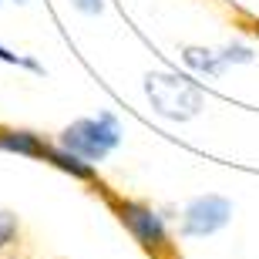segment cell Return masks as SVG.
<instances>
[{"instance_id": "7", "label": "cell", "mask_w": 259, "mask_h": 259, "mask_svg": "<svg viewBox=\"0 0 259 259\" xmlns=\"http://www.w3.org/2000/svg\"><path fill=\"white\" fill-rule=\"evenodd\" d=\"M185 64L189 67H195V71H202V74H219L222 71V64H226V61H222V54H212V51H202V48H185Z\"/></svg>"}, {"instance_id": "6", "label": "cell", "mask_w": 259, "mask_h": 259, "mask_svg": "<svg viewBox=\"0 0 259 259\" xmlns=\"http://www.w3.org/2000/svg\"><path fill=\"white\" fill-rule=\"evenodd\" d=\"M44 162H51L54 168H61V172H67V175H74V179H84V182H91V179H95L91 162L77 158L74 152H67V148H61V145H48V148H44Z\"/></svg>"}, {"instance_id": "10", "label": "cell", "mask_w": 259, "mask_h": 259, "mask_svg": "<svg viewBox=\"0 0 259 259\" xmlns=\"http://www.w3.org/2000/svg\"><path fill=\"white\" fill-rule=\"evenodd\" d=\"M81 14H101L105 10V0H71Z\"/></svg>"}, {"instance_id": "2", "label": "cell", "mask_w": 259, "mask_h": 259, "mask_svg": "<svg viewBox=\"0 0 259 259\" xmlns=\"http://www.w3.org/2000/svg\"><path fill=\"white\" fill-rule=\"evenodd\" d=\"M118 142H121V128H118L115 115H108V111L98 118H81L58 135L61 148L74 152L84 162H101L111 148H118Z\"/></svg>"}, {"instance_id": "3", "label": "cell", "mask_w": 259, "mask_h": 259, "mask_svg": "<svg viewBox=\"0 0 259 259\" xmlns=\"http://www.w3.org/2000/svg\"><path fill=\"white\" fill-rule=\"evenodd\" d=\"M108 202L115 205L118 219L128 226V232L142 242V249H148L152 256L168 252V232H165V222L158 212H152L142 202H125V199H111V195H108Z\"/></svg>"}, {"instance_id": "1", "label": "cell", "mask_w": 259, "mask_h": 259, "mask_svg": "<svg viewBox=\"0 0 259 259\" xmlns=\"http://www.w3.org/2000/svg\"><path fill=\"white\" fill-rule=\"evenodd\" d=\"M145 95L152 108L168 121H189L205 108V91L185 74H148L145 77Z\"/></svg>"}, {"instance_id": "8", "label": "cell", "mask_w": 259, "mask_h": 259, "mask_svg": "<svg viewBox=\"0 0 259 259\" xmlns=\"http://www.w3.org/2000/svg\"><path fill=\"white\" fill-rule=\"evenodd\" d=\"M17 236V215H10V212H0V249H7L10 242Z\"/></svg>"}, {"instance_id": "11", "label": "cell", "mask_w": 259, "mask_h": 259, "mask_svg": "<svg viewBox=\"0 0 259 259\" xmlns=\"http://www.w3.org/2000/svg\"><path fill=\"white\" fill-rule=\"evenodd\" d=\"M0 61H7V64H24V58H17V54H10L7 48H0Z\"/></svg>"}, {"instance_id": "4", "label": "cell", "mask_w": 259, "mask_h": 259, "mask_svg": "<svg viewBox=\"0 0 259 259\" xmlns=\"http://www.w3.org/2000/svg\"><path fill=\"white\" fill-rule=\"evenodd\" d=\"M232 219V202L222 195H202L189 202L182 219V236H212Z\"/></svg>"}, {"instance_id": "12", "label": "cell", "mask_w": 259, "mask_h": 259, "mask_svg": "<svg viewBox=\"0 0 259 259\" xmlns=\"http://www.w3.org/2000/svg\"><path fill=\"white\" fill-rule=\"evenodd\" d=\"M17 4H24V0H17Z\"/></svg>"}, {"instance_id": "9", "label": "cell", "mask_w": 259, "mask_h": 259, "mask_svg": "<svg viewBox=\"0 0 259 259\" xmlns=\"http://www.w3.org/2000/svg\"><path fill=\"white\" fill-rule=\"evenodd\" d=\"M222 61L229 64V61H239V64H246V61H252V51L242 48V44H236V48H226L222 51Z\"/></svg>"}, {"instance_id": "5", "label": "cell", "mask_w": 259, "mask_h": 259, "mask_svg": "<svg viewBox=\"0 0 259 259\" xmlns=\"http://www.w3.org/2000/svg\"><path fill=\"white\" fill-rule=\"evenodd\" d=\"M0 148L14 155H27V158H44L48 142H40V135L24 132V128H0Z\"/></svg>"}]
</instances>
